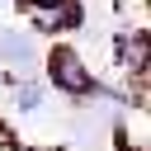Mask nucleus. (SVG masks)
Returning a JSON list of instances; mask_svg holds the SVG:
<instances>
[{
  "label": "nucleus",
  "mask_w": 151,
  "mask_h": 151,
  "mask_svg": "<svg viewBox=\"0 0 151 151\" xmlns=\"http://www.w3.org/2000/svg\"><path fill=\"white\" fill-rule=\"evenodd\" d=\"M28 61H33V38L0 33V66H28Z\"/></svg>",
  "instance_id": "f257e3e1"
},
{
  "label": "nucleus",
  "mask_w": 151,
  "mask_h": 151,
  "mask_svg": "<svg viewBox=\"0 0 151 151\" xmlns=\"http://www.w3.org/2000/svg\"><path fill=\"white\" fill-rule=\"evenodd\" d=\"M42 99H47V85H38V80H24V85H19V94H14L19 113H33V109H42Z\"/></svg>",
  "instance_id": "f03ea898"
},
{
  "label": "nucleus",
  "mask_w": 151,
  "mask_h": 151,
  "mask_svg": "<svg viewBox=\"0 0 151 151\" xmlns=\"http://www.w3.org/2000/svg\"><path fill=\"white\" fill-rule=\"evenodd\" d=\"M0 85H5V71H0Z\"/></svg>",
  "instance_id": "7ed1b4c3"
}]
</instances>
